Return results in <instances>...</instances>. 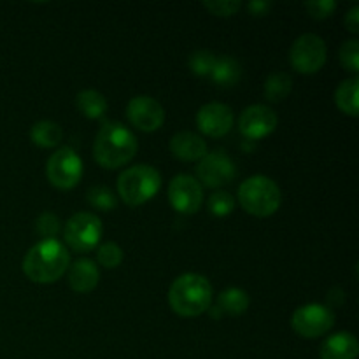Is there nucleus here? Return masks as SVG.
Segmentation results:
<instances>
[{"instance_id":"30","label":"nucleus","mask_w":359,"mask_h":359,"mask_svg":"<svg viewBox=\"0 0 359 359\" xmlns=\"http://www.w3.org/2000/svg\"><path fill=\"white\" fill-rule=\"evenodd\" d=\"M203 7L216 16H233L241 11L242 2H238V0H216V2H203Z\"/></svg>"},{"instance_id":"13","label":"nucleus","mask_w":359,"mask_h":359,"mask_svg":"<svg viewBox=\"0 0 359 359\" xmlns=\"http://www.w3.org/2000/svg\"><path fill=\"white\" fill-rule=\"evenodd\" d=\"M277 114L269 105H249L238 118V128L248 139H263L277 128Z\"/></svg>"},{"instance_id":"17","label":"nucleus","mask_w":359,"mask_h":359,"mask_svg":"<svg viewBox=\"0 0 359 359\" xmlns=\"http://www.w3.org/2000/svg\"><path fill=\"white\" fill-rule=\"evenodd\" d=\"M358 354L359 342L349 332H340L328 337L319 351L321 359H356Z\"/></svg>"},{"instance_id":"27","label":"nucleus","mask_w":359,"mask_h":359,"mask_svg":"<svg viewBox=\"0 0 359 359\" xmlns=\"http://www.w3.org/2000/svg\"><path fill=\"white\" fill-rule=\"evenodd\" d=\"M97 259L105 269H116L123 262V249L116 242H105L98 248Z\"/></svg>"},{"instance_id":"15","label":"nucleus","mask_w":359,"mask_h":359,"mask_svg":"<svg viewBox=\"0 0 359 359\" xmlns=\"http://www.w3.org/2000/svg\"><path fill=\"white\" fill-rule=\"evenodd\" d=\"M170 151L181 161H200L207 154V144L193 132H179L170 139Z\"/></svg>"},{"instance_id":"16","label":"nucleus","mask_w":359,"mask_h":359,"mask_svg":"<svg viewBox=\"0 0 359 359\" xmlns=\"http://www.w3.org/2000/svg\"><path fill=\"white\" fill-rule=\"evenodd\" d=\"M100 280V270L93 259L81 258L69 266V284L76 293H90Z\"/></svg>"},{"instance_id":"25","label":"nucleus","mask_w":359,"mask_h":359,"mask_svg":"<svg viewBox=\"0 0 359 359\" xmlns=\"http://www.w3.org/2000/svg\"><path fill=\"white\" fill-rule=\"evenodd\" d=\"M217 56L214 55L212 51H207V49H198V51L193 53L189 56V69H191L193 74L196 76H203L209 77L210 72H212L214 65H216Z\"/></svg>"},{"instance_id":"7","label":"nucleus","mask_w":359,"mask_h":359,"mask_svg":"<svg viewBox=\"0 0 359 359\" xmlns=\"http://www.w3.org/2000/svg\"><path fill=\"white\" fill-rule=\"evenodd\" d=\"M48 181L58 189H72L83 177V160L72 147H60L46 163Z\"/></svg>"},{"instance_id":"8","label":"nucleus","mask_w":359,"mask_h":359,"mask_svg":"<svg viewBox=\"0 0 359 359\" xmlns=\"http://www.w3.org/2000/svg\"><path fill=\"white\" fill-rule=\"evenodd\" d=\"M326 42L316 34H304L291 44L290 62L300 74H316L326 63Z\"/></svg>"},{"instance_id":"4","label":"nucleus","mask_w":359,"mask_h":359,"mask_svg":"<svg viewBox=\"0 0 359 359\" xmlns=\"http://www.w3.org/2000/svg\"><path fill=\"white\" fill-rule=\"evenodd\" d=\"M238 202L245 212L256 217H269L279 210L283 195L277 182L266 175H252L238 188Z\"/></svg>"},{"instance_id":"5","label":"nucleus","mask_w":359,"mask_h":359,"mask_svg":"<svg viewBox=\"0 0 359 359\" xmlns=\"http://www.w3.org/2000/svg\"><path fill=\"white\" fill-rule=\"evenodd\" d=\"M161 188V175L151 165H135L118 177V193L130 207L142 205L156 196Z\"/></svg>"},{"instance_id":"26","label":"nucleus","mask_w":359,"mask_h":359,"mask_svg":"<svg viewBox=\"0 0 359 359\" xmlns=\"http://www.w3.org/2000/svg\"><path fill=\"white\" fill-rule=\"evenodd\" d=\"M207 207H209L210 214L217 217H224L233 212L235 198L228 191H216L209 196Z\"/></svg>"},{"instance_id":"21","label":"nucleus","mask_w":359,"mask_h":359,"mask_svg":"<svg viewBox=\"0 0 359 359\" xmlns=\"http://www.w3.org/2000/svg\"><path fill=\"white\" fill-rule=\"evenodd\" d=\"M76 105L86 118L98 119L107 111V100L104 95L97 90H83L77 93Z\"/></svg>"},{"instance_id":"10","label":"nucleus","mask_w":359,"mask_h":359,"mask_svg":"<svg viewBox=\"0 0 359 359\" xmlns=\"http://www.w3.org/2000/svg\"><path fill=\"white\" fill-rule=\"evenodd\" d=\"M196 175H198L196 181L200 184L214 189L230 184L237 177V168L224 151H214V153H207L200 160L198 167H196Z\"/></svg>"},{"instance_id":"22","label":"nucleus","mask_w":359,"mask_h":359,"mask_svg":"<svg viewBox=\"0 0 359 359\" xmlns=\"http://www.w3.org/2000/svg\"><path fill=\"white\" fill-rule=\"evenodd\" d=\"M358 86L359 79L358 77H351V79L342 81L335 91V102L342 112L347 116H358Z\"/></svg>"},{"instance_id":"19","label":"nucleus","mask_w":359,"mask_h":359,"mask_svg":"<svg viewBox=\"0 0 359 359\" xmlns=\"http://www.w3.org/2000/svg\"><path fill=\"white\" fill-rule=\"evenodd\" d=\"M62 137H63L62 126L55 121H49V119L39 121L32 126V132H30L32 142L39 147H44V149L58 146Z\"/></svg>"},{"instance_id":"11","label":"nucleus","mask_w":359,"mask_h":359,"mask_svg":"<svg viewBox=\"0 0 359 359\" xmlns=\"http://www.w3.org/2000/svg\"><path fill=\"white\" fill-rule=\"evenodd\" d=\"M168 200L177 212L195 214L203 203V188L191 175H175L168 184Z\"/></svg>"},{"instance_id":"32","label":"nucleus","mask_w":359,"mask_h":359,"mask_svg":"<svg viewBox=\"0 0 359 359\" xmlns=\"http://www.w3.org/2000/svg\"><path fill=\"white\" fill-rule=\"evenodd\" d=\"M346 27L353 34L359 32V6H353L349 13L346 14Z\"/></svg>"},{"instance_id":"6","label":"nucleus","mask_w":359,"mask_h":359,"mask_svg":"<svg viewBox=\"0 0 359 359\" xmlns=\"http://www.w3.org/2000/svg\"><path fill=\"white\" fill-rule=\"evenodd\" d=\"M104 226L100 217L91 212H77L67 221L63 237L65 244L76 252H88L100 242Z\"/></svg>"},{"instance_id":"2","label":"nucleus","mask_w":359,"mask_h":359,"mask_svg":"<svg viewBox=\"0 0 359 359\" xmlns=\"http://www.w3.org/2000/svg\"><path fill=\"white\" fill-rule=\"evenodd\" d=\"M139 149L135 133L118 121H107L97 133L93 154L104 168H119L133 160Z\"/></svg>"},{"instance_id":"29","label":"nucleus","mask_w":359,"mask_h":359,"mask_svg":"<svg viewBox=\"0 0 359 359\" xmlns=\"http://www.w3.org/2000/svg\"><path fill=\"white\" fill-rule=\"evenodd\" d=\"M35 230L44 241L48 238H56L60 231V219L53 212H44L35 221Z\"/></svg>"},{"instance_id":"1","label":"nucleus","mask_w":359,"mask_h":359,"mask_svg":"<svg viewBox=\"0 0 359 359\" xmlns=\"http://www.w3.org/2000/svg\"><path fill=\"white\" fill-rule=\"evenodd\" d=\"M70 266V255L65 245L56 238L35 244L23 259V272L32 283H56Z\"/></svg>"},{"instance_id":"24","label":"nucleus","mask_w":359,"mask_h":359,"mask_svg":"<svg viewBox=\"0 0 359 359\" xmlns=\"http://www.w3.org/2000/svg\"><path fill=\"white\" fill-rule=\"evenodd\" d=\"M88 203L93 205L95 209L109 212V210L116 209L118 198H116L114 193L109 188H105V186H93V188L88 189Z\"/></svg>"},{"instance_id":"3","label":"nucleus","mask_w":359,"mask_h":359,"mask_svg":"<svg viewBox=\"0 0 359 359\" xmlns=\"http://www.w3.org/2000/svg\"><path fill=\"white\" fill-rule=\"evenodd\" d=\"M170 309L181 318H196L207 312L212 304V286L200 273H184L168 290Z\"/></svg>"},{"instance_id":"9","label":"nucleus","mask_w":359,"mask_h":359,"mask_svg":"<svg viewBox=\"0 0 359 359\" xmlns=\"http://www.w3.org/2000/svg\"><path fill=\"white\" fill-rule=\"evenodd\" d=\"M335 325V314L330 307L321 304L302 305L291 318V326L304 339H318Z\"/></svg>"},{"instance_id":"23","label":"nucleus","mask_w":359,"mask_h":359,"mask_svg":"<svg viewBox=\"0 0 359 359\" xmlns=\"http://www.w3.org/2000/svg\"><path fill=\"white\" fill-rule=\"evenodd\" d=\"M293 90V79L287 72H273L265 81V97L270 102H280Z\"/></svg>"},{"instance_id":"20","label":"nucleus","mask_w":359,"mask_h":359,"mask_svg":"<svg viewBox=\"0 0 359 359\" xmlns=\"http://www.w3.org/2000/svg\"><path fill=\"white\" fill-rule=\"evenodd\" d=\"M249 294L241 287H228L217 298V309L228 316H241L249 309Z\"/></svg>"},{"instance_id":"14","label":"nucleus","mask_w":359,"mask_h":359,"mask_svg":"<svg viewBox=\"0 0 359 359\" xmlns=\"http://www.w3.org/2000/svg\"><path fill=\"white\" fill-rule=\"evenodd\" d=\"M196 125L200 132L209 137H223L233 126V111L226 104L210 102L200 107L196 114Z\"/></svg>"},{"instance_id":"33","label":"nucleus","mask_w":359,"mask_h":359,"mask_svg":"<svg viewBox=\"0 0 359 359\" xmlns=\"http://www.w3.org/2000/svg\"><path fill=\"white\" fill-rule=\"evenodd\" d=\"M270 7H272V4L266 2V0H262V2L258 0V2L248 4V9L251 11L252 14H256V16H263V14H266V11H269Z\"/></svg>"},{"instance_id":"12","label":"nucleus","mask_w":359,"mask_h":359,"mask_svg":"<svg viewBox=\"0 0 359 359\" xmlns=\"http://www.w3.org/2000/svg\"><path fill=\"white\" fill-rule=\"evenodd\" d=\"M126 116L135 128L142 132H154L165 121V109L156 98L139 95L130 100L126 107Z\"/></svg>"},{"instance_id":"31","label":"nucleus","mask_w":359,"mask_h":359,"mask_svg":"<svg viewBox=\"0 0 359 359\" xmlns=\"http://www.w3.org/2000/svg\"><path fill=\"white\" fill-rule=\"evenodd\" d=\"M305 9L316 20H325L337 9V2L335 0H312V2H305Z\"/></svg>"},{"instance_id":"18","label":"nucleus","mask_w":359,"mask_h":359,"mask_svg":"<svg viewBox=\"0 0 359 359\" xmlns=\"http://www.w3.org/2000/svg\"><path fill=\"white\" fill-rule=\"evenodd\" d=\"M209 77L217 86H235L242 77V67L237 58L223 55L216 60V65Z\"/></svg>"},{"instance_id":"28","label":"nucleus","mask_w":359,"mask_h":359,"mask_svg":"<svg viewBox=\"0 0 359 359\" xmlns=\"http://www.w3.org/2000/svg\"><path fill=\"white\" fill-rule=\"evenodd\" d=\"M340 63L342 67H346L347 70L356 74L359 70V41L358 39H349L342 44L340 48Z\"/></svg>"}]
</instances>
